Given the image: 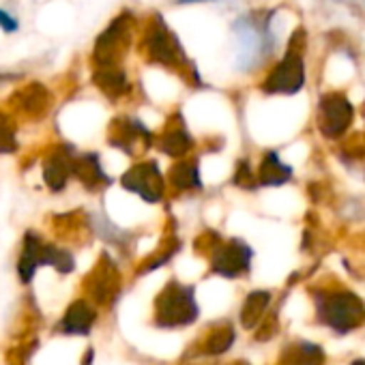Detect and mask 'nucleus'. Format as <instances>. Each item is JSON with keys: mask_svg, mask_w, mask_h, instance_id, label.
Here are the masks:
<instances>
[{"mask_svg": "<svg viewBox=\"0 0 365 365\" xmlns=\"http://www.w3.org/2000/svg\"><path fill=\"white\" fill-rule=\"evenodd\" d=\"M0 29H3L5 33H16L18 31V20L7 14L5 9H0Z\"/></svg>", "mask_w": 365, "mask_h": 365, "instance_id": "nucleus-24", "label": "nucleus"}, {"mask_svg": "<svg viewBox=\"0 0 365 365\" xmlns=\"http://www.w3.org/2000/svg\"><path fill=\"white\" fill-rule=\"evenodd\" d=\"M16 150H18V142H16L14 125L9 120V116L0 114V155H9Z\"/></svg>", "mask_w": 365, "mask_h": 365, "instance_id": "nucleus-21", "label": "nucleus"}, {"mask_svg": "<svg viewBox=\"0 0 365 365\" xmlns=\"http://www.w3.org/2000/svg\"><path fill=\"white\" fill-rule=\"evenodd\" d=\"M41 264H48V267H54L56 271L61 273H71L76 262H73V256L61 247H54L50 243H43V252H41Z\"/></svg>", "mask_w": 365, "mask_h": 365, "instance_id": "nucleus-20", "label": "nucleus"}, {"mask_svg": "<svg viewBox=\"0 0 365 365\" xmlns=\"http://www.w3.org/2000/svg\"><path fill=\"white\" fill-rule=\"evenodd\" d=\"M237 31V63L239 71H252L273 52L275 37L271 31V20L241 18L235 26Z\"/></svg>", "mask_w": 365, "mask_h": 365, "instance_id": "nucleus-1", "label": "nucleus"}, {"mask_svg": "<svg viewBox=\"0 0 365 365\" xmlns=\"http://www.w3.org/2000/svg\"><path fill=\"white\" fill-rule=\"evenodd\" d=\"M120 185L127 192L140 196L144 202H150V205L159 202L165 192L163 176L155 161H142V163L129 168L120 178Z\"/></svg>", "mask_w": 365, "mask_h": 365, "instance_id": "nucleus-7", "label": "nucleus"}, {"mask_svg": "<svg viewBox=\"0 0 365 365\" xmlns=\"http://www.w3.org/2000/svg\"><path fill=\"white\" fill-rule=\"evenodd\" d=\"M258 185H264V187H279L284 182H288L292 178V168L288 163H284L279 159V153L275 150H269L260 165H258Z\"/></svg>", "mask_w": 365, "mask_h": 365, "instance_id": "nucleus-15", "label": "nucleus"}, {"mask_svg": "<svg viewBox=\"0 0 365 365\" xmlns=\"http://www.w3.org/2000/svg\"><path fill=\"white\" fill-rule=\"evenodd\" d=\"M131 39V20L129 16L116 18L95 43V61L101 65H116L118 56L127 50Z\"/></svg>", "mask_w": 365, "mask_h": 365, "instance_id": "nucleus-8", "label": "nucleus"}, {"mask_svg": "<svg viewBox=\"0 0 365 365\" xmlns=\"http://www.w3.org/2000/svg\"><path fill=\"white\" fill-rule=\"evenodd\" d=\"M352 365H365V361H354Z\"/></svg>", "mask_w": 365, "mask_h": 365, "instance_id": "nucleus-26", "label": "nucleus"}, {"mask_svg": "<svg viewBox=\"0 0 365 365\" xmlns=\"http://www.w3.org/2000/svg\"><path fill=\"white\" fill-rule=\"evenodd\" d=\"M73 174L82 180V185L91 192L110 185L112 178L106 174V170L101 168L99 155L95 153H86V155H78L76 163H73Z\"/></svg>", "mask_w": 365, "mask_h": 365, "instance_id": "nucleus-12", "label": "nucleus"}, {"mask_svg": "<svg viewBox=\"0 0 365 365\" xmlns=\"http://www.w3.org/2000/svg\"><path fill=\"white\" fill-rule=\"evenodd\" d=\"M41 252H43V241L35 232H26L24 237V250L18 262V273L24 284H29L35 277L37 267H41Z\"/></svg>", "mask_w": 365, "mask_h": 365, "instance_id": "nucleus-17", "label": "nucleus"}, {"mask_svg": "<svg viewBox=\"0 0 365 365\" xmlns=\"http://www.w3.org/2000/svg\"><path fill=\"white\" fill-rule=\"evenodd\" d=\"M318 314L337 333H348L365 320V305L352 292H331L318 303Z\"/></svg>", "mask_w": 365, "mask_h": 365, "instance_id": "nucleus-2", "label": "nucleus"}, {"mask_svg": "<svg viewBox=\"0 0 365 365\" xmlns=\"http://www.w3.org/2000/svg\"><path fill=\"white\" fill-rule=\"evenodd\" d=\"M157 146L163 155L180 159V157H187V153L194 148V138L185 129V125L178 123V125H170L161 133V138L157 140Z\"/></svg>", "mask_w": 365, "mask_h": 365, "instance_id": "nucleus-14", "label": "nucleus"}, {"mask_svg": "<svg viewBox=\"0 0 365 365\" xmlns=\"http://www.w3.org/2000/svg\"><path fill=\"white\" fill-rule=\"evenodd\" d=\"M232 341H235L232 329H222V331H217V333L209 339L207 350H209L211 354H222V352H226V350L232 346Z\"/></svg>", "mask_w": 365, "mask_h": 365, "instance_id": "nucleus-22", "label": "nucleus"}, {"mask_svg": "<svg viewBox=\"0 0 365 365\" xmlns=\"http://www.w3.org/2000/svg\"><path fill=\"white\" fill-rule=\"evenodd\" d=\"M235 182H237L239 187H243V190H254L258 185V174L252 172L250 161H241L239 163V170L235 174Z\"/></svg>", "mask_w": 365, "mask_h": 365, "instance_id": "nucleus-23", "label": "nucleus"}, {"mask_svg": "<svg viewBox=\"0 0 365 365\" xmlns=\"http://www.w3.org/2000/svg\"><path fill=\"white\" fill-rule=\"evenodd\" d=\"M354 118V108L344 93H327L318 103V129L324 138H341Z\"/></svg>", "mask_w": 365, "mask_h": 365, "instance_id": "nucleus-6", "label": "nucleus"}, {"mask_svg": "<svg viewBox=\"0 0 365 365\" xmlns=\"http://www.w3.org/2000/svg\"><path fill=\"white\" fill-rule=\"evenodd\" d=\"M95 309L86 303V301H76L69 305V309L65 312L58 329L67 335H86L93 324H95Z\"/></svg>", "mask_w": 365, "mask_h": 365, "instance_id": "nucleus-13", "label": "nucleus"}, {"mask_svg": "<svg viewBox=\"0 0 365 365\" xmlns=\"http://www.w3.org/2000/svg\"><path fill=\"white\" fill-rule=\"evenodd\" d=\"M237 365H241V363H237Z\"/></svg>", "mask_w": 365, "mask_h": 365, "instance_id": "nucleus-27", "label": "nucleus"}, {"mask_svg": "<svg viewBox=\"0 0 365 365\" xmlns=\"http://www.w3.org/2000/svg\"><path fill=\"white\" fill-rule=\"evenodd\" d=\"M178 5H194V3H207V0H176Z\"/></svg>", "mask_w": 365, "mask_h": 365, "instance_id": "nucleus-25", "label": "nucleus"}, {"mask_svg": "<svg viewBox=\"0 0 365 365\" xmlns=\"http://www.w3.org/2000/svg\"><path fill=\"white\" fill-rule=\"evenodd\" d=\"M305 86V63L301 48L290 41V50L284 58L269 71L267 80L262 82V91L269 95H297Z\"/></svg>", "mask_w": 365, "mask_h": 365, "instance_id": "nucleus-4", "label": "nucleus"}, {"mask_svg": "<svg viewBox=\"0 0 365 365\" xmlns=\"http://www.w3.org/2000/svg\"><path fill=\"white\" fill-rule=\"evenodd\" d=\"M168 180H170V185L176 187L178 192L202 190V178H200L198 161H192V159H180V161H176L170 168V172H168Z\"/></svg>", "mask_w": 365, "mask_h": 365, "instance_id": "nucleus-16", "label": "nucleus"}, {"mask_svg": "<svg viewBox=\"0 0 365 365\" xmlns=\"http://www.w3.org/2000/svg\"><path fill=\"white\" fill-rule=\"evenodd\" d=\"M250 264H252V250L247 247L245 241H239V239H232L224 243L222 247H217L211 258V269L217 275H224L230 279L245 273Z\"/></svg>", "mask_w": 365, "mask_h": 365, "instance_id": "nucleus-9", "label": "nucleus"}, {"mask_svg": "<svg viewBox=\"0 0 365 365\" xmlns=\"http://www.w3.org/2000/svg\"><path fill=\"white\" fill-rule=\"evenodd\" d=\"M95 84L110 97H118L129 91L127 73L116 65H101L95 71Z\"/></svg>", "mask_w": 365, "mask_h": 365, "instance_id": "nucleus-18", "label": "nucleus"}, {"mask_svg": "<svg viewBox=\"0 0 365 365\" xmlns=\"http://www.w3.org/2000/svg\"><path fill=\"white\" fill-rule=\"evenodd\" d=\"M198 316L194 288L170 284L157 299V322L163 327L190 324Z\"/></svg>", "mask_w": 365, "mask_h": 365, "instance_id": "nucleus-3", "label": "nucleus"}, {"mask_svg": "<svg viewBox=\"0 0 365 365\" xmlns=\"http://www.w3.org/2000/svg\"><path fill=\"white\" fill-rule=\"evenodd\" d=\"M150 140H153V135L142 125V120H138V118H123V120H116L110 144L120 148V150H125L127 155H133L140 144L148 146Z\"/></svg>", "mask_w": 365, "mask_h": 365, "instance_id": "nucleus-11", "label": "nucleus"}, {"mask_svg": "<svg viewBox=\"0 0 365 365\" xmlns=\"http://www.w3.org/2000/svg\"><path fill=\"white\" fill-rule=\"evenodd\" d=\"M144 48H146L148 58L163 67H178L187 61L176 35L165 26V22L159 16L153 20V24L148 26L144 35Z\"/></svg>", "mask_w": 365, "mask_h": 365, "instance_id": "nucleus-5", "label": "nucleus"}, {"mask_svg": "<svg viewBox=\"0 0 365 365\" xmlns=\"http://www.w3.org/2000/svg\"><path fill=\"white\" fill-rule=\"evenodd\" d=\"M269 301H271V294L269 292H260V290H256V292H252L247 299H245V303H243V309H241V322L245 324V327H254L260 318H262V314H264V309L269 307Z\"/></svg>", "mask_w": 365, "mask_h": 365, "instance_id": "nucleus-19", "label": "nucleus"}, {"mask_svg": "<svg viewBox=\"0 0 365 365\" xmlns=\"http://www.w3.org/2000/svg\"><path fill=\"white\" fill-rule=\"evenodd\" d=\"M73 163H76V155L71 153L69 146H61L58 150H54L46 159V163H43V180H46V185L52 192L65 190L69 176L73 174Z\"/></svg>", "mask_w": 365, "mask_h": 365, "instance_id": "nucleus-10", "label": "nucleus"}]
</instances>
